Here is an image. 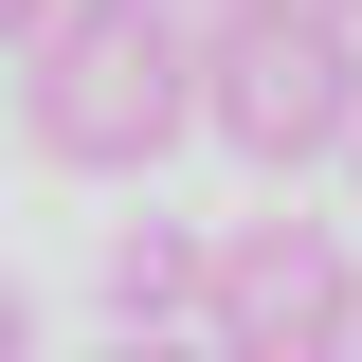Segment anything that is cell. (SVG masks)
<instances>
[{"mask_svg":"<svg viewBox=\"0 0 362 362\" xmlns=\"http://www.w3.org/2000/svg\"><path fill=\"white\" fill-rule=\"evenodd\" d=\"M199 127V0H54L18 37V145L73 181H145Z\"/></svg>","mask_w":362,"mask_h":362,"instance_id":"obj_1","label":"cell"},{"mask_svg":"<svg viewBox=\"0 0 362 362\" xmlns=\"http://www.w3.org/2000/svg\"><path fill=\"white\" fill-rule=\"evenodd\" d=\"M199 127L254 181L344 163L362 145V18H326V0H218L199 18Z\"/></svg>","mask_w":362,"mask_h":362,"instance_id":"obj_2","label":"cell"},{"mask_svg":"<svg viewBox=\"0 0 362 362\" xmlns=\"http://www.w3.org/2000/svg\"><path fill=\"white\" fill-rule=\"evenodd\" d=\"M199 326H218V362H344V344H362V254H344V218H218Z\"/></svg>","mask_w":362,"mask_h":362,"instance_id":"obj_3","label":"cell"},{"mask_svg":"<svg viewBox=\"0 0 362 362\" xmlns=\"http://www.w3.org/2000/svg\"><path fill=\"white\" fill-rule=\"evenodd\" d=\"M199 254H218V235H181V218H127V254H109L127 326H199Z\"/></svg>","mask_w":362,"mask_h":362,"instance_id":"obj_4","label":"cell"},{"mask_svg":"<svg viewBox=\"0 0 362 362\" xmlns=\"http://www.w3.org/2000/svg\"><path fill=\"white\" fill-rule=\"evenodd\" d=\"M90 362H218V326H109Z\"/></svg>","mask_w":362,"mask_h":362,"instance_id":"obj_5","label":"cell"},{"mask_svg":"<svg viewBox=\"0 0 362 362\" xmlns=\"http://www.w3.org/2000/svg\"><path fill=\"white\" fill-rule=\"evenodd\" d=\"M0 362H37V290H18V272H0Z\"/></svg>","mask_w":362,"mask_h":362,"instance_id":"obj_6","label":"cell"},{"mask_svg":"<svg viewBox=\"0 0 362 362\" xmlns=\"http://www.w3.org/2000/svg\"><path fill=\"white\" fill-rule=\"evenodd\" d=\"M37 18H54V0H0V54H18V37H37Z\"/></svg>","mask_w":362,"mask_h":362,"instance_id":"obj_7","label":"cell"},{"mask_svg":"<svg viewBox=\"0 0 362 362\" xmlns=\"http://www.w3.org/2000/svg\"><path fill=\"white\" fill-rule=\"evenodd\" d=\"M344 218H362V145H344Z\"/></svg>","mask_w":362,"mask_h":362,"instance_id":"obj_8","label":"cell"},{"mask_svg":"<svg viewBox=\"0 0 362 362\" xmlns=\"http://www.w3.org/2000/svg\"><path fill=\"white\" fill-rule=\"evenodd\" d=\"M326 18H362V0H326Z\"/></svg>","mask_w":362,"mask_h":362,"instance_id":"obj_9","label":"cell"},{"mask_svg":"<svg viewBox=\"0 0 362 362\" xmlns=\"http://www.w3.org/2000/svg\"><path fill=\"white\" fill-rule=\"evenodd\" d=\"M199 18H218V0H199Z\"/></svg>","mask_w":362,"mask_h":362,"instance_id":"obj_10","label":"cell"},{"mask_svg":"<svg viewBox=\"0 0 362 362\" xmlns=\"http://www.w3.org/2000/svg\"><path fill=\"white\" fill-rule=\"evenodd\" d=\"M344 362H362V344H344Z\"/></svg>","mask_w":362,"mask_h":362,"instance_id":"obj_11","label":"cell"}]
</instances>
